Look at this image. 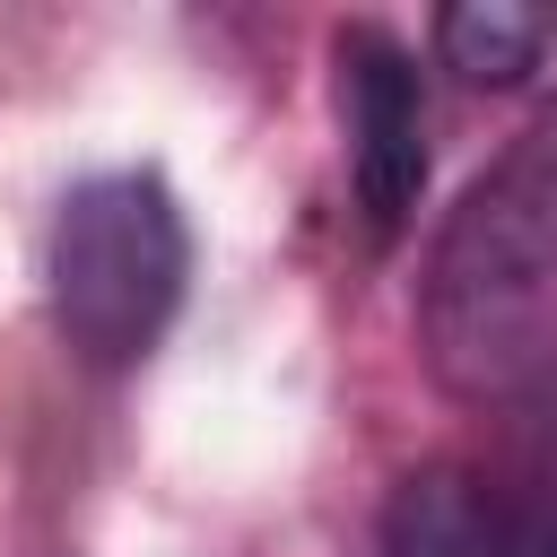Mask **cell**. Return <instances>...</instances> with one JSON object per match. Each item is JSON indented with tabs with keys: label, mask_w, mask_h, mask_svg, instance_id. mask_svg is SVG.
<instances>
[{
	"label": "cell",
	"mask_w": 557,
	"mask_h": 557,
	"mask_svg": "<svg viewBox=\"0 0 557 557\" xmlns=\"http://www.w3.org/2000/svg\"><path fill=\"white\" fill-rule=\"evenodd\" d=\"M44 278H52V322H61L70 357L96 374H131L165 339L183 278H191V226H183V200L165 191V174H148V165L87 174L52 218Z\"/></svg>",
	"instance_id": "7a4b0ae2"
},
{
	"label": "cell",
	"mask_w": 557,
	"mask_h": 557,
	"mask_svg": "<svg viewBox=\"0 0 557 557\" xmlns=\"http://www.w3.org/2000/svg\"><path fill=\"white\" fill-rule=\"evenodd\" d=\"M557 44V9H522V0H453L435 9V61L461 87H522Z\"/></svg>",
	"instance_id": "5b68a950"
},
{
	"label": "cell",
	"mask_w": 557,
	"mask_h": 557,
	"mask_svg": "<svg viewBox=\"0 0 557 557\" xmlns=\"http://www.w3.org/2000/svg\"><path fill=\"white\" fill-rule=\"evenodd\" d=\"M331 70H339L348 183H357L366 235L392 244L426 200V78H418L409 44L383 35V26H339Z\"/></svg>",
	"instance_id": "277c9868"
},
{
	"label": "cell",
	"mask_w": 557,
	"mask_h": 557,
	"mask_svg": "<svg viewBox=\"0 0 557 557\" xmlns=\"http://www.w3.org/2000/svg\"><path fill=\"white\" fill-rule=\"evenodd\" d=\"M557 313V96L444 209L418 270V339L444 392L496 400L531 374Z\"/></svg>",
	"instance_id": "6da1fadb"
},
{
	"label": "cell",
	"mask_w": 557,
	"mask_h": 557,
	"mask_svg": "<svg viewBox=\"0 0 557 557\" xmlns=\"http://www.w3.org/2000/svg\"><path fill=\"white\" fill-rule=\"evenodd\" d=\"M383 557H557V418L513 461H426L383 505Z\"/></svg>",
	"instance_id": "3957f363"
}]
</instances>
